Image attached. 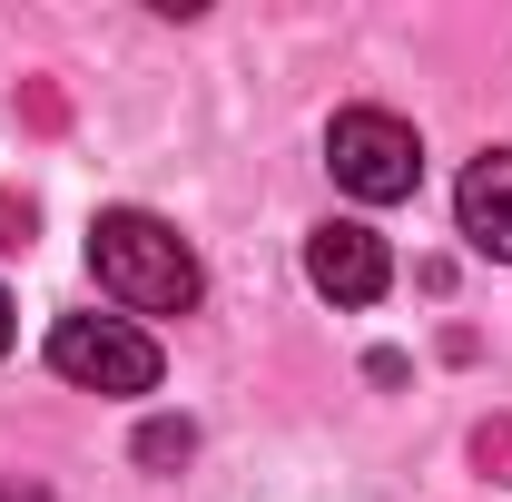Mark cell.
<instances>
[{
  "label": "cell",
  "instance_id": "obj_7",
  "mask_svg": "<svg viewBox=\"0 0 512 502\" xmlns=\"http://www.w3.org/2000/svg\"><path fill=\"white\" fill-rule=\"evenodd\" d=\"M473 463H483L493 483H512V414H503V424H483V434H473Z\"/></svg>",
  "mask_w": 512,
  "mask_h": 502
},
{
  "label": "cell",
  "instance_id": "obj_9",
  "mask_svg": "<svg viewBox=\"0 0 512 502\" xmlns=\"http://www.w3.org/2000/svg\"><path fill=\"white\" fill-rule=\"evenodd\" d=\"M0 345H10V296H0Z\"/></svg>",
  "mask_w": 512,
  "mask_h": 502
},
{
  "label": "cell",
  "instance_id": "obj_8",
  "mask_svg": "<svg viewBox=\"0 0 512 502\" xmlns=\"http://www.w3.org/2000/svg\"><path fill=\"white\" fill-rule=\"evenodd\" d=\"M30 227H40V207H30V197H10V188H0V247H30Z\"/></svg>",
  "mask_w": 512,
  "mask_h": 502
},
{
  "label": "cell",
  "instance_id": "obj_3",
  "mask_svg": "<svg viewBox=\"0 0 512 502\" xmlns=\"http://www.w3.org/2000/svg\"><path fill=\"white\" fill-rule=\"evenodd\" d=\"M50 365L89 394H148L158 384V345L128 315H60L50 325Z\"/></svg>",
  "mask_w": 512,
  "mask_h": 502
},
{
  "label": "cell",
  "instance_id": "obj_1",
  "mask_svg": "<svg viewBox=\"0 0 512 502\" xmlns=\"http://www.w3.org/2000/svg\"><path fill=\"white\" fill-rule=\"evenodd\" d=\"M89 276H99L128 315H188L197 286H207L188 237H178L168 217H148V207H109V217L89 227Z\"/></svg>",
  "mask_w": 512,
  "mask_h": 502
},
{
  "label": "cell",
  "instance_id": "obj_2",
  "mask_svg": "<svg viewBox=\"0 0 512 502\" xmlns=\"http://www.w3.org/2000/svg\"><path fill=\"white\" fill-rule=\"evenodd\" d=\"M325 168H335L345 197L394 207V197H414V178H424V148H414V128L394 119V109H345V119L325 128Z\"/></svg>",
  "mask_w": 512,
  "mask_h": 502
},
{
  "label": "cell",
  "instance_id": "obj_5",
  "mask_svg": "<svg viewBox=\"0 0 512 502\" xmlns=\"http://www.w3.org/2000/svg\"><path fill=\"white\" fill-rule=\"evenodd\" d=\"M453 217H463V237H473L483 256H503V266H512V148H483V158L463 168Z\"/></svg>",
  "mask_w": 512,
  "mask_h": 502
},
{
  "label": "cell",
  "instance_id": "obj_6",
  "mask_svg": "<svg viewBox=\"0 0 512 502\" xmlns=\"http://www.w3.org/2000/svg\"><path fill=\"white\" fill-rule=\"evenodd\" d=\"M188 453H197L188 424H168V414H158V424H138V463H148V473H178Z\"/></svg>",
  "mask_w": 512,
  "mask_h": 502
},
{
  "label": "cell",
  "instance_id": "obj_10",
  "mask_svg": "<svg viewBox=\"0 0 512 502\" xmlns=\"http://www.w3.org/2000/svg\"><path fill=\"white\" fill-rule=\"evenodd\" d=\"M0 502H50V493H0Z\"/></svg>",
  "mask_w": 512,
  "mask_h": 502
},
{
  "label": "cell",
  "instance_id": "obj_4",
  "mask_svg": "<svg viewBox=\"0 0 512 502\" xmlns=\"http://www.w3.org/2000/svg\"><path fill=\"white\" fill-rule=\"evenodd\" d=\"M306 276H316V296H335V306H375L384 286H394V247H384L365 217H325L316 237H306Z\"/></svg>",
  "mask_w": 512,
  "mask_h": 502
}]
</instances>
